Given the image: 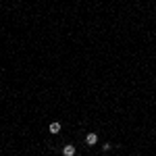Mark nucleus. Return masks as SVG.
<instances>
[{
	"label": "nucleus",
	"mask_w": 156,
	"mask_h": 156,
	"mask_svg": "<svg viewBox=\"0 0 156 156\" xmlns=\"http://www.w3.org/2000/svg\"><path fill=\"white\" fill-rule=\"evenodd\" d=\"M85 144H87V146H96V144H98V135H96V133H87V135H85Z\"/></svg>",
	"instance_id": "nucleus-1"
},
{
	"label": "nucleus",
	"mask_w": 156,
	"mask_h": 156,
	"mask_svg": "<svg viewBox=\"0 0 156 156\" xmlns=\"http://www.w3.org/2000/svg\"><path fill=\"white\" fill-rule=\"evenodd\" d=\"M48 131H50L52 135H56V133H60V123H58V121H54V123H50V127H48Z\"/></svg>",
	"instance_id": "nucleus-2"
},
{
	"label": "nucleus",
	"mask_w": 156,
	"mask_h": 156,
	"mask_svg": "<svg viewBox=\"0 0 156 156\" xmlns=\"http://www.w3.org/2000/svg\"><path fill=\"white\" fill-rule=\"evenodd\" d=\"M63 156H75V146L67 144V146L63 148Z\"/></svg>",
	"instance_id": "nucleus-3"
}]
</instances>
